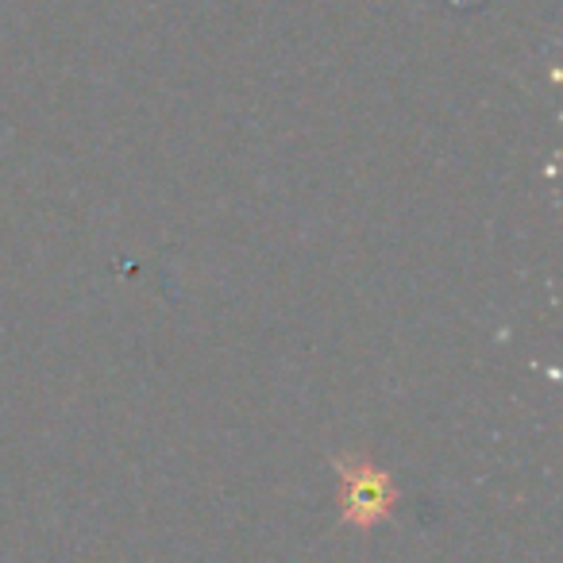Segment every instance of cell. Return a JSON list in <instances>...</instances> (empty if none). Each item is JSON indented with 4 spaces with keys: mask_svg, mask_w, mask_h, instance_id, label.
<instances>
[{
    "mask_svg": "<svg viewBox=\"0 0 563 563\" xmlns=\"http://www.w3.org/2000/svg\"><path fill=\"white\" fill-rule=\"evenodd\" d=\"M340 521L352 529H375L398 514V483L367 455H340Z\"/></svg>",
    "mask_w": 563,
    "mask_h": 563,
    "instance_id": "6da1fadb",
    "label": "cell"
}]
</instances>
